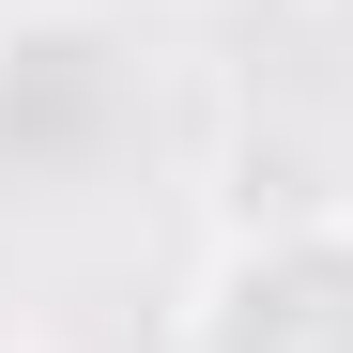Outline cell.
<instances>
[{"mask_svg": "<svg viewBox=\"0 0 353 353\" xmlns=\"http://www.w3.org/2000/svg\"><path fill=\"white\" fill-rule=\"evenodd\" d=\"M185 353H353V200L230 230L185 292Z\"/></svg>", "mask_w": 353, "mask_h": 353, "instance_id": "obj_1", "label": "cell"}, {"mask_svg": "<svg viewBox=\"0 0 353 353\" xmlns=\"http://www.w3.org/2000/svg\"><path fill=\"white\" fill-rule=\"evenodd\" d=\"M307 31H323V46H338V62H353V0H307Z\"/></svg>", "mask_w": 353, "mask_h": 353, "instance_id": "obj_2", "label": "cell"}]
</instances>
